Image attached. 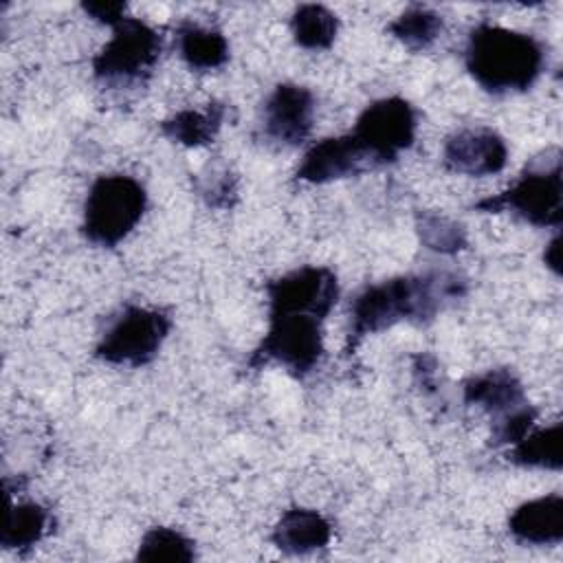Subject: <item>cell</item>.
I'll return each instance as SVG.
<instances>
[{
  "label": "cell",
  "instance_id": "obj_1",
  "mask_svg": "<svg viewBox=\"0 0 563 563\" xmlns=\"http://www.w3.org/2000/svg\"><path fill=\"white\" fill-rule=\"evenodd\" d=\"M464 292L466 282L453 273L398 275L365 286L350 303L345 354H354L365 336L394 328L400 321H433L446 301Z\"/></svg>",
  "mask_w": 563,
  "mask_h": 563
},
{
  "label": "cell",
  "instance_id": "obj_2",
  "mask_svg": "<svg viewBox=\"0 0 563 563\" xmlns=\"http://www.w3.org/2000/svg\"><path fill=\"white\" fill-rule=\"evenodd\" d=\"M464 66L486 92H523L543 73L545 48L530 33L482 22L468 33Z\"/></svg>",
  "mask_w": 563,
  "mask_h": 563
},
{
  "label": "cell",
  "instance_id": "obj_3",
  "mask_svg": "<svg viewBox=\"0 0 563 563\" xmlns=\"http://www.w3.org/2000/svg\"><path fill=\"white\" fill-rule=\"evenodd\" d=\"M561 147L550 145L528 161L519 178L504 191L475 202L482 213L510 211L539 229H561L563 222V176Z\"/></svg>",
  "mask_w": 563,
  "mask_h": 563
},
{
  "label": "cell",
  "instance_id": "obj_4",
  "mask_svg": "<svg viewBox=\"0 0 563 563\" xmlns=\"http://www.w3.org/2000/svg\"><path fill=\"white\" fill-rule=\"evenodd\" d=\"M147 207L145 187L128 174L97 176L84 200L81 233L103 249H114L141 222Z\"/></svg>",
  "mask_w": 563,
  "mask_h": 563
},
{
  "label": "cell",
  "instance_id": "obj_5",
  "mask_svg": "<svg viewBox=\"0 0 563 563\" xmlns=\"http://www.w3.org/2000/svg\"><path fill=\"white\" fill-rule=\"evenodd\" d=\"M323 317L299 310H268V330L249 356L257 369L279 363L290 376L306 378L323 356Z\"/></svg>",
  "mask_w": 563,
  "mask_h": 563
},
{
  "label": "cell",
  "instance_id": "obj_6",
  "mask_svg": "<svg viewBox=\"0 0 563 563\" xmlns=\"http://www.w3.org/2000/svg\"><path fill=\"white\" fill-rule=\"evenodd\" d=\"M163 37L141 18L125 15L112 26V37L92 57V75L103 86H128L145 79L156 66Z\"/></svg>",
  "mask_w": 563,
  "mask_h": 563
},
{
  "label": "cell",
  "instance_id": "obj_7",
  "mask_svg": "<svg viewBox=\"0 0 563 563\" xmlns=\"http://www.w3.org/2000/svg\"><path fill=\"white\" fill-rule=\"evenodd\" d=\"M172 317L161 308L125 306L95 345V356L110 365L143 367L156 358L167 334Z\"/></svg>",
  "mask_w": 563,
  "mask_h": 563
},
{
  "label": "cell",
  "instance_id": "obj_8",
  "mask_svg": "<svg viewBox=\"0 0 563 563\" xmlns=\"http://www.w3.org/2000/svg\"><path fill=\"white\" fill-rule=\"evenodd\" d=\"M418 114L402 97H383L363 108L354 123V139L367 150L376 167L396 163L416 141Z\"/></svg>",
  "mask_w": 563,
  "mask_h": 563
},
{
  "label": "cell",
  "instance_id": "obj_9",
  "mask_svg": "<svg viewBox=\"0 0 563 563\" xmlns=\"http://www.w3.org/2000/svg\"><path fill=\"white\" fill-rule=\"evenodd\" d=\"M268 310H299L328 317L339 299V279L328 266H301L266 284Z\"/></svg>",
  "mask_w": 563,
  "mask_h": 563
},
{
  "label": "cell",
  "instance_id": "obj_10",
  "mask_svg": "<svg viewBox=\"0 0 563 563\" xmlns=\"http://www.w3.org/2000/svg\"><path fill=\"white\" fill-rule=\"evenodd\" d=\"M508 163L506 139L493 128H462L444 139L442 165L462 176L482 178L499 174Z\"/></svg>",
  "mask_w": 563,
  "mask_h": 563
},
{
  "label": "cell",
  "instance_id": "obj_11",
  "mask_svg": "<svg viewBox=\"0 0 563 563\" xmlns=\"http://www.w3.org/2000/svg\"><path fill=\"white\" fill-rule=\"evenodd\" d=\"M314 121V95L310 88L299 84H277L266 97L262 112L264 134L284 147L301 145Z\"/></svg>",
  "mask_w": 563,
  "mask_h": 563
},
{
  "label": "cell",
  "instance_id": "obj_12",
  "mask_svg": "<svg viewBox=\"0 0 563 563\" xmlns=\"http://www.w3.org/2000/svg\"><path fill=\"white\" fill-rule=\"evenodd\" d=\"M367 169H376V163L367 150L354 139L352 132L341 136H328L317 141L299 163L295 180L308 185H325L358 176Z\"/></svg>",
  "mask_w": 563,
  "mask_h": 563
},
{
  "label": "cell",
  "instance_id": "obj_13",
  "mask_svg": "<svg viewBox=\"0 0 563 563\" xmlns=\"http://www.w3.org/2000/svg\"><path fill=\"white\" fill-rule=\"evenodd\" d=\"M462 398L466 405L484 409L490 416V422L530 405L523 383L508 367L486 369L484 374L466 378L462 385Z\"/></svg>",
  "mask_w": 563,
  "mask_h": 563
},
{
  "label": "cell",
  "instance_id": "obj_14",
  "mask_svg": "<svg viewBox=\"0 0 563 563\" xmlns=\"http://www.w3.org/2000/svg\"><path fill=\"white\" fill-rule=\"evenodd\" d=\"M508 532L526 545H559L563 539V497L552 493L519 504L508 517Z\"/></svg>",
  "mask_w": 563,
  "mask_h": 563
},
{
  "label": "cell",
  "instance_id": "obj_15",
  "mask_svg": "<svg viewBox=\"0 0 563 563\" xmlns=\"http://www.w3.org/2000/svg\"><path fill=\"white\" fill-rule=\"evenodd\" d=\"M271 539L284 554H310L330 543L332 523L319 510L295 506L282 512Z\"/></svg>",
  "mask_w": 563,
  "mask_h": 563
},
{
  "label": "cell",
  "instance_id": "obj_16",
  "mask_svg": "<svg viewBox=\"0 0 563 563\" xmlns=\"http://www.w3.org/2000/svg\"><path fill=\"white\" fill-rule=\"evenodd\" d=\"M227 117V106L220 101H211L205 110H178L176 114L161 121V132L185 147H202L209 145Z\"/></svg>",
  "mask_w": 563,
  "mask_h": 563
},
{
  "label": "cell",
  "instance_id": "obj_17",
  "mask_svg": "<svg viewBox=\"0 0 563 563\" xmlns=\"http://www.w3.org/2000/svg\"><path fill=\"white\" fill-rule=\"evenodd\" d=\"M176 40H178V53L191 70H200V73L216 70L224 66L229 59V42L216 29H207L194 22H183L176 29Z\"/></svg>",
  "mask_w": 563,
  "mask_h": 563
},
{
  "label": "cell",
  "instance_id": "obj_18",
  "mask_svg": "<svg viewBox=\"0 0 563 563\" xmlns=\"http://www.w3.org/2000/svg\"><path fill=\"white\" fill-rule=\"evenodd\" d=\"M53 528V515L37 501L11 504L7 510V523L0 537L4 550L24 552L40 543Z\"/></svg>",
  "mask_w": 563,
  "mask_h": 563
},
{
  "label": "cell",
  "instance_id": "obj_19",
  "mask_svg": "<svg viewBox=\"0 0 563 563\" xmlns=\"http://www.w3.org/2000/svg\"><path fill=\"white\" fill-rule=\"evenodd\" d=\"M561 431V422H554L539 431H528L506 451V460L521 468H543L559 473L563 466Z\"/></svg>",
  "mask_w": 563,
  "mask_h": 563
},
{
  "label": "cell",
  "instance_id": "obj_20",
  "mask_svg": "<svg viewBox=\"0 0 563 563\" xmlns=\"http://www.w3.org/2000/svg\"><path fill=\"white\" fill-rule=\"evenodd\" d=\"M290 33L306 51H328L339 33V18L323 4H299L290 18Z\"/></svg>",
  "mask_w": 563,
  "mask_h": 563
},
{
  "label": "cell",
  "instance_id": "obj_21",
  "mask_svg": "<svg viewBox=\"0 0 563 563\" xmlns=\"http://www.w3.org/2000/svg\"><path fill=\"white\" fill-rule=\"evenodd\" d=\"M416 233L424 249L440 255H455L464 251L468 244L464 224L440 211H416Z\"/></svg>",
  "mask_w": 563,
  "mask_h": 563
},
{
  "label": "cell",
  "instance_id": "obj_22",
  "mask_svg": "<svg viewBox=\"0 0 563 563\" xmlns=\"http://www.w3.org/2000/svg\"><path fill=\"white\" fill-rule=\"evenodd\" d=\"M391 37H396L409 51H427L442 33V15L429 7H409L387 24Z\"/></svg>",
  "mask_w": 563,
  "mask_h": 563
},
{
  "label": "cell",
  "instance_id": "obj_23",
  "mask_svg": "<svg viewBox=\"0 0 563 563\" xmlns=\"http://www.w3.org/2000/svg\"><path fill=\"white\" fill-rule=\"evenodd\" d=\"M196 559V543L176 528L154 526L139 543L136 561L147 563H191Z\"/></svg>",
  "mask_w": 563,
  "mask_h": 563
},
{
  "label": "cell",
  "instance_id": "obj_24",
  "mask_svg": "<svg viewBox=\"0 0 563 563\" xmlns=\"http://www.w3.org/2000/svg\"><path fill=\"white\" fill-rule=\"evenodd\" d=\"M200 196L209 207L231 209L240 196L235 174L224 165H216L209 174H200Z\"/></svg>",
  "mask_w": 563,
  "mask_h": 563
},
{
  "label": "cell",
  "instance_id": "obj_25",
  "mask_svg": "<svg viewBox=\"0 0 563 563\" xmlns=\"http://www.w3.org/2000/svg\"><path fill=\"white\" fill-rule=\"evenodd\" d=\"M81 9L90 20L112 29L117 22L125 18L128 4L125 2H81Z\"/></svg>",
  "mask_w": 563,
  "mask_h": 563
},
{
  "label": "cell",
  "instance_id": "obj_26",
  "mask_svg": "<svg viewBox=\"0 0 563 563\" xmlns=\"http://www.w3.org/2000/svg\"><path fill=\"white\" fill-rule=\"evenodd\" d=\"M543 264L559 277L561 275V233H556L543 251Z\"/></svg>",
  "mask_w": 563,
  "mask_h": 563
}]
</instances>
